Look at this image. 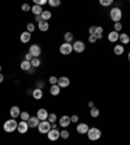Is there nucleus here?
I'll use <instances>...</instances> for the list:
<instances>
[{
  "label": "nucleus",
  "instance_id": "f257e3e1",
  "mask_svg": "<svg viewBox=\"0 0 130 145\" xmlns=\"http://www.w3.org/2000/svg\"><path fill=\"white\" fill-rule=\"evenodd\" d=\"M17 126H18V123L16 122V119L11 118V119H8V121L4 122L3 128H4V131H5V132L12 133V132H15V131L17 130Z\"/></svg>",
  "mask_w": 130,
  "mask_h": 145
},
{
  "label": "nucleus",
  "instance_id": "f03ea898",
  "mask_svg": "<svg viewBox=\"0 0 130 145\" xmlns=\"http://www.w3.org/2000/svg\"><path fill=\"white\" fill-rule=\"evenodd\" d=\"M109 17H111V20L115 24H117V22L121 21V18H122V10L120 8H117V7H115V8H112L109 10Z\"/></svg>",
  "mask_w": 130,
  "mask_h": 145
},
{
  "label": "nucleus",
  "instance_id": "7ed1b4c3",
  "mask_svg": "<svg viewBox=\"0 0 130 145\" xmlns=\"http://www.w3.org/2000/svg\"><path fill=\"white\" fill-rule=\"evenodd\" d=\"M87 137L91 141H96V140H99L102 137V131L99 128H96V127H91L87 132Z\"/></svg>",
  "mask_w": 130,
  "mask_h": 145
},
{
  "label": "nucleus",
  "instance_id": "20e7f679",
  "mask_svg": "<svg viewBox=\"0 0 130 145\" xmlns=\"http://www.w3.org/2000/svg\"><path fill=\"white\" fill-rule=\"evenodd\" d=\"M59 51H60V53L64 54V56H69L73 52V44L72 43H63V44L60 45Z\"/></svg>",
  "mask_w": 130,
  "mask_h": 145
},
{
  "label": "nucleus",
  "instance_id": "39448f33",
  "mask_svg": "<svg viewBox=\"0 0 130 145\" xmlns=\"http://www.w3.org/2000/svg\"><path fill=\"white\" fill-rule=\"evenodd\" d=\"M51 123H49L48 121H43L39 123V126H38V131H39L40 133H48L49 131H51Z\"/></svg>",
  "mask_w": 130,
  "mask_h": 145
},
{
  "label": "nucleus",
  "instance_id": "423d86ee",
  "mask_svg": "<svg viewBox=\"0 0 130 145\" xmlns=\"http://www.w3.org/2000/svg\"><path fill=\"white\" fill-rule=\"evenodd\" d=\"M85 49H86V45L82 40H77V42L73 43V52L82 53V52H85Z\"/></svg>",
  "mask_w": 130,
  "mask_h": 145
},
{
  "label": "nucleus",
  "instance_id": "0eeeda50",
  "mask_svg": "<svg viewBox=\"0 0 130 145\" xmlns=\"http://www.w3.org/2000/svg\"><path fill=\"white\" fill-rule=\"evenodd\" d=\"M47 137L49 141H57L60 139V131L57 128H51V131L47 133Z\"/></svg>",
  "mask_w": 130,
  "mask_h": 145
},
{
  "label": "nucleus",
  "instance_id": "6e6552de",
  "mask_svg": "<svg viewBox=\"0 0 130 145\" xmlns=\"http://www.w3.org/2000/svg\"><path fill=\"white\" fill-rule=\"evenodd\" d=\"M29 53H31L33 57H39L40 53H42V48H40L38 44H33V45H30V48H29Z\"/></svg>",
  "mask_w": 130,
  "mask_h": 145
},
{
  "label": "nucleus",
  "instance_id": "1a4fd4ad",
  "mask_svg": "<svg viewBox=\"0 0 130 145\" xmlns=\"http://www.w3.org/2000/svg\"><path fill=\"white\" fill-rule=\"evenodd\" d=\"M48 115H49V113L47 112V110H46L44 108L39 109V110L36 112V117H38V119H39L40 122L47 121V119H48Z\"/></svg>",
  "mask_w": 130,
  "mask_h": 145
},
{
  "label": "nucleus",
  "instance_id": "9d476101",
  "mask_svg": "<svg viewBox=\"0 0 130 145\" xmlns=\"http://www.w3.org/2000/svg\"><path fill=\"white\" fill-rule=\"evenodd\" d=\"M76 130H77V132L81 133V135H87L90 127H88V124H86V123H78Z\"/></svg>",
  "mask_w": 130,
  "mask_h": 145
},
{
  "label": "nucleus",
  "instance_id": "9b49d317",
  "mask_svg": "<svg viewBox=\"0 0 130 145\" xmlns=\"http://www.w3.org/2000/svg\"><path fill=\"white\" fill-rule=\"evenodd\" d=\"M70 117L69 115H63V117L59 119V124H60L63 128H67V127H69L70 126Z\"/></svg>",
  "mask_w": 130,
  "mask_h": 145
},
{
  "label": "nucleus",
  "instance_id": "f8f14e48",
  "mask_svg": "<svg viewBox=\"0 0 130 145\" xmlns=\"http://www.w3.org/2000/svg\"><path fill=\"white\" fill-rule=\"evenodd\" d=\"M57 86L60 88H67L70 86V79L68 76H61L59 78V82H57Z\"/></svg>",
  "mask_w": 130,
  "mask_h": 145
},
{
  "label": "nucleus",
  "instance_id": "ddd939ff",
  "mask_svg": "<svg viewBox=\"0 0 130 145\" xmlns=\"http://www.w3.org/2000/svg\"><path fill=\"white\" fill-rule=\"evenodd\" d=\"M17 131L21 133V135L26 133L27 131H29V124H27V122H25V121L20 122V123H18V126H17Z\"/></svg>",
  "mask_w": 130,
  "mask_h": 145
},
{
  "label": "nucleus",
  "instance_id": "4468645a",
  "mask_svg": "<svg viewBox=\"0 0 130 145\" xmlns=\"http://www.w3.org/2000/svg\"><path fill=\"white\" fill-rule=\"evenodd\" d=\"M40 121L38 119V117H30L29 118V121H27V124H29V128H38V126H39Z\"/></svg>",
  "mask_w": 130,
  "mask_h": 145
},
{
  "label": "nucleus",
  "instance_id": "2eb2a0df",
  "mask_svg": "<svg viewBox=\"0 0 130 145\" xmlns=\"http://www.w3.org/2000/svg\"><path fill=\"white\" fill-rule=\"evenodd\" d=\"M118 38H120V33H117L115 30L108 34V42H111V43H117Z\"/></svg>",
  "mask_w": 130,
  "mask_h": 145
},
{
  "label": "nucleus",
  "instance_id": "dca6fc26",
  "mask_svg": "<svg viewBox=\"0 0 130 145\" xmlns=\"http://www.w3.org/2000/svg\"><path fill=\"white\" fill-rule=\"evenodd\" d=\"M9 114H11V117H12L13 119H16V118L20 117L21 110H20V108H18V106H12V108H11V110H9Z\"/></svg>",
  "mask_w": 130,
  "mask_h": 145
},
{
  "label": "nucleus",
  "instance_id": "f3484780",
  "mask_svg": "<svg viewBox=\"0 0 130 145\" xmlns=\"http://www.w3.org/2000/svg\"><path fill=\"white\" fill-rule=\"evenodd\" d=\"M31 39V34L29 33V31H24V33L20 35V40H21L24 44H26V43H29Z\"/></svg>",
  "mask_w": 130,
  "mask_h": 145
},
{
  "label": "nucleus",
  "instance_id": "a211bd4d",
  "mask_svg": "<svg viewBox=\"0 0 130 145\" xmlns=\"http://www.w3.org/2000/svg\"><path fill=\"white\" fill-rule=\"evenodd\" d=\"M31 96L34 97V100H42L43 99V91L39 88H34V91L31 92Z\"/></svg>",
  "mask_w": 130,
  "mask_h": 145
},
{
  "label": "nucleus",
  "instance_id": "6ab92c4d",
  "mask_svg": "<svg viewBox=\"0 0 130 145\" xmlns=\"http://www.w3.org/2000/svg\"><path fill=\"white\" fill-rule=\"evenodd\" d=\"M118 42H121V44H122V45H125V44H129V43H130V36L127 35L126 33H122V34H120V38H118Z\"/></svg>",
  "mask_w": 130,
  "mask_h": 145
},
{
  "label": "nucleus",
  "instance_id": "aec40b11",
  "mask_svg": "<svg viewBox=\"0 0 130 145\" xmlns=\"http://www.w3.org/2000/svg\"><path fill=\"white\" fill-rule=\"evenodd\" d=\"M43 10H44V9L40 5H36V4H34V5L31 7V12H33L34 16H40L43 13Z\"/></svg>",
  "mask_w": 130,
  "mask_h": 145
},
{
  "label": "nucleus",
  "instance_id": "412c9836",
  "mask_svg": "<svg viewBox=\"0 0 130 145\" xmlns=\"http://www.w3.org/2000/svg\"><path fill=\"white\" fill-rule=\"evenodd\" d=\"M113 52H115L116 56H121V54L125 52L124 45H122V44H116V45H115V48H113Z\"/></svg>",
  "mask_w": 130,
  "mask_h": 145
},
{
  "label": "nucleus",
  "instance_id": "4be33fe9",
  "mask_svg": "<svg viewBox=\"0 0 130 145\" xmlns=\"http://www.w3.org/2000/svg\"><path fill=\"white\" fill-rule=\"evenodd\" d=\"M38 29H39L42 33H46V31H48V29H49V25H48V22L47 21H42V22H39L38 24Z\"/></svg>",
  "mask_w": 130,
  "mask_h": 145
},
{
  "label": "nucleus",
  "instance_id": "5701e85b",
  "mask_svg": "<svg viewBox=\"0 0 130 145\" xmlns=\"http://www.w3.org/2000/svg\"><path fill=\"white\" fill-rule=\"evenodd\" d=\"M60 89L61 88L59 87L57 84L51 86V87H49V93H51L52 96H59V95H60Z\"/></svg>",
  "mask_w": 130,
  "mask_h": 145
},
{
  "label": "nucleus",
  "instance_id": "b1692460",
  "mask_svg": "<svg viewBox=\"0 0 130 145\" xmlns=\"http://www.w3.org/2000/svg\"><path fill=\"white\" fill-rule=\"evenodd\" d=\"M20 67H21V70H24V71H29V70L31 69V63H30V61L24 60L21 63H20Z\"/></svg>",
  "mask_w": 130,
  "mask_h": 145
},
{
  "label": "nucleus",
  "instance_id": "393cba45",
  "mask_svg": "<svg viewBox=\"0 0 130 145\" xmlns=\"http://www.w3.org/2000/svg\"><path fill=\"white\" fill-rule=\"evenodd\" d=\"M40 17H42V20L43 21H48L49 18L52 17V13H51V10H43V13L40 14Z\"/></svg>",
  "mask_w": 130,
  "mask_h": 145
},
{
  "label": "nucleus",
  "instance_id": "a878e982",
  "mask_svg": "<svg viewBox=\"0 0 130 145\" xmlns=\"http://www.w3.org/2000/svg\"><path fill=\"white\" fill-rule=\"evenodd\" d=\"M73 34L70 33V31H68V33H65L64 34V43H70V42H73Z\"/></svg>",
  "mask_w": 130,
  "mask_h": 145
},
{
  "label": "nucleus",
  "instance_id": "bb28decb",
  "mask_svg": "<svg viewBox=\"0 0 130 145\" xmlns=\"http://www.w3.org/2000/svg\"><path fill=\"white\" fill-rule=\"evenodd\" d=\"M30 63H31V67H34V69H35V67H39L40 66L42 61L39 60V57H34L33 60L30 61Z\"/></svg>",
  "mask_w": 130,
  "mask_h": 145
},
{
  "label": "nucleus",
  "instance_id": "cd10ccee",
  "mask_svg": "<svg viewBox=\"0 0 130 145\" xmlns=\"http://www.w3.org/2000/svg\"><path fill=\"white\" fill-rule=\"evenodd\" d=\"M47 121H48L51 124L56 123V121H57V115L55 114V113H49V115H48V119H47Z\"/></svg>",
  "mask_w": 130,
  "mask_h": 145
},
{
  "label": "nucleus",
  "instance_id": "c85d7f7f",
  "mask_svg": "<svg viewBox=\"0 0 130 145\" xmlns=\"http://www.w3.org/2000/svg\"><path fill=\"white\" fill-rule=\"evenodd\" d=\"M90 115H91L92 118H98V117L100 115V110H99L98 108H92V109L90 110Z\"/></svg>",
  "mask_w": 130,
  "mask_h": 145
},
{
  "label": "nucleus",
  "instance_id": "c756f323",
  "mask_svg": "<svg viewBox=\"0 0 130 145\" xmlns=\"http://www.w3.org/2000/svg\"><path fill=\"white\" fill-rule=\"evenodd\" d=\"M31 115L29 114L27 112H21V114H20V118H21V121H25V122H27L29 121V118H30Z\"/></svg>",
  "mask_w": 130,
  "mask_h": 145
},
{
  "label": "nucleus",
  "instance_id": "7c9ffc66",
  "mask_svg": "<svg viewBox=\"0 0 130 145\" xmlns=\"http://www.w3.org/2000/svg\"><path fill=\"white\" fill-rule=\"evenodd\" d=\"M48 4L52 7V8H56V7H59L61 4L60 0H48Z\"/></svg>",
  "mask_w": 130,
  "mask_h": 145
},
{
  "label": "nucleus",
  "instance_id": "2f4dec72",
  "mask_svg": "<svg viewBox=\"0 0 130 145\" xmlns=\"http://www.w3.org/2000/svg\"><path fill=\"white\" fill-rule=\"evenodd\" d=\"M69 135H70L69 131L65 130V128H64L63 131H60V137H61V139H68V137H69Z\"/></svg>",
  "mask_w": 130,
  "mask_h": 145
},
{
  "label": "nucleus",
  "instance_id": "473e14b6",
  "mask_svg": "<svg viewBox=\"0 0 130 145\" xmlns=\"http://www.w3.org/2000/svg\"><path fill=\"white\" fill-rule=\"evenodd\" d=\"M48 82H49V84H51V86H55V84H57L59 78H57V76H55V75H52V76H49Z\"/></svg>",
  "mask_w": 130,
  "mask_h": 145
},
{
  "label": "nucleus",
  "instance_id": "72a5a7b5",
  "mask_svg": "<svg viewBox=\"0 0 130 145\" xmlns=\"http://www.w3.org/2000/svg\"><path fill=\"white\" fill-rule=\"evenodd\" d=\"M26 29H27V31H29V33H34V31H35V25L33 24V22H30V24H27V26H26Z\"/></svg>",
  "mask_w": 130,
  "mask_h": 145
},
{
  "label": "nucleus",
  "instance_id": "f704fd0d",
  "mask_svg": "<svg viewBox=\"0 0 130 145\" xmlns=\"http://www.w3.org/2000/svg\"><path fill=\"white\" fill-rule=\"evenodd\" d=\"M113 4V0H100V5L103 7H109Z\"/></svg>",
  "mask_w": 130,
  "mask_h": 145
},
{
  "label": "nucleus",
  "instance_id": "c9c22d12",
  "mask_svg": "<svg viewBox=\"0 0 130 145\" xmlns=\"http://www.w3.org/2000/svg\"><path fill=\"white\" fill-rule=\"evenodd\" d=\"M48 3L47 0H34V4H36V5H46V4Z\"/></svg>",
  "mask_w": 130,
  "mask_h": 145
},
{
  "label": "nucleus",
  "instance_id": "e433bc0d",
  "mask_svg": "<svg viewBox=\"0 0 130 145\" xmlns=\"http://www.w3.org/2000/svg\"><path fill=\"white\" fill-rule=\"evenodd\" d=\"M78 121H79V117L77 114H73L72 117H70V122H72V123H78Z\"/></svg>",
  "mask_w": 130,
  "mask_h": 145
},
{
  "label": "nucleus",
  "instance_id": "4c0bfd02",
  "mask_svg": "<svg viewBox=\"0 0 130 145\" xmlns=\"http://www.w3.org/2000/svg\"><path fill=\"white\" fill-rule=\"evenodd\" d=\"M113 29H115V31H121L122 30V25L120 24V22H117V24H115V26H113Z\"/></svg>",
  "mask_w": 130,
  "mask_h": 145
},
{
  "label": "nucleus",
  "instance_id": "58836bf2",
  "mask_svg": "<svg viewBox=\"0 0 130 145\" xmlns=\"http://www.w3.org/2000/svg\"><path fill=\"white\" fill-rule=\"evenodd\" d=\"M21 9L24 10V12H29V10H31V7L29 5V4H22Z\"/></svg>",
  "mask_w": 130,
  "mask_h": 145
},
{
  "label": "nucleus",
  "instance_id": "ea45409f",
  "mask_svg": "<svg viewBox=\"0 0 130 145\" xmlns=\"http://www.w3.org/2000/svg\"><path fill=\"white\" fill-rule=\"evenodd\" d=\"M99 34H103V27H102V26H96V27H95V35H99Z\"/></svg>",
  "mask_w": 130,
  "mask_h": 145
},
{
  "label": "nucleus",
  "instance_id": "a19ab883",
  "mask_svg": "<svg viewBox=\"0 0 130 145\" xmlns=\"http://www.w3.org/2000/svg\"><path fill=\"white\" fill-rule=\"evenodd\" d=\"M88 42H90L91 44L96 43V36H95V35H90V36H88Z\"/></svg>",
  "mask_w": 130,
  "mask_h": 145
},
{
  "label": "nucleus",
  "instance_id": "79ce46f5",
  "mask_svg": "<svg viewBox=\"0 0 130 145\" xmlns=\"http://www.w3.org/2000/svg\"><path fill=\"white\" fill-rule=\"evenodd\" d=\"M33 58H34V57L31 56V53H29V52H27V53L25 54V60H26V61H31Z\"/></svg>",
  "mask_w": 130,
  "mask_h": 145
},
{
  "label": "nucleus",
  "instance_id": "37998d69",
  "mask_svg": "<svg viewBox=\"0 0 130 145\" xmlns=\"http://www.w3.org/2000/svg\"><path fill=\"white\" fill-rule=\"evenodd\" d=\"M95 27L96 26H91L90 29H88V34H90V35H95Z\"/></svg>",
  "mask_w": 130,
  "mask_h": 145
},
{
  "label": "nucleus",
  "instance_id": "c03bdc74",
  "mask_svg": "<svg viewBox=\"0 0 130 145\" xmlns=\"http://www.w3.org/2000/svg\"><path fill=\"white\" fill-rule=\"evenodd\" d=\"M43 86H44V83H43L42 80H39L38 83H36V88H39V89H42L43 88Z\"/></svg>",
  "mask_w": 130,
  "mask_h": 145
},
{
  "label": "nucleus",
  "instance_id": "a18cd8bd",
  "mask_svg": "<svg viewBox=\"0 0 130 145\" xmlns=\"http://www.w3.org/2000/svg\"><path fill=\"white\" fill-rule=\"evenodd\" d=\"M35 21L39 24V22H42L43 20H42V17H40V16H35Z\"/></svg>",
  "mask_w": 130,
  "mask_h": 145
},
{
  "label": "nucleus",
  "instance_id": "49530a36",
  "mask_svg": "<svg viewBox=\"0 0 130 145\" xmlns=\"http://www.w3.org/2000/svg\"><path fill=\"white\" fill-rule=\"evenodd\" d=\"M4 79H5V78H4L3 72H0V83H3V82H4Z\"/></svg>",
  "mask_w": 130,
  "mask_h": 145
},
{
  "label": "nucleus",
  "instance_id": "de8ad7c7",
  "mask_svg": "<svg viewBox=\"0 0 130 145\" xmlns=\"http://www.w3.org/2000/svg\"><path fill=\"white\" fill-rule=\"evenodd\" d=\"M87 105H88V106H90V108H91V109H92V108H95V104H94V103H92V101H90V103H88V104H87Z\"/></svg>",
  "mask_w": 130,
  "mask_h": 145
},
{
  "label": "nucleus",
  "instance_id": "09e8293b",
  "mask_svg": "<svg viewBox=\"0 0 130 145\" xmlns=\"http://www.w3.org/2000/svg\"><path fill=\"white\" fill-rule=\"evenodd\" d=\"M95 36H96V40H100L103 38V34H99V35H95Z\"/></svg>",
  "mask_w": 130,
  "mask_h": 145
},
{
  "label": "nucleus",
  "instance_id": "8fccbe9b",
  "mask_svg": "<svg viewBox=\"0 0 130 145\" xmlns=\"http://www.w3.org/2000/svg\"><path fill=\"white\" fill-rule=\"evenodd\" d=\"M27 72H29V74H33V72H34V67H31V69L29 70V71H27Z\"/></svg>",
  "mask_w": 130,
  "mask_h": 145
},
{
  "label": "nucleus",
  "instance_id": "3c124183",
  "mask_svg": "<svg viewBox=\"0 0 130 145\" xmlns=\"http://www.w3.org/2000/svg\"><path fill=\"white\" fill-rule=\"evenodd\" d=\"M127 60H129V62H130V52H129V54H127Z\"/></svg>",
  "mask_w": 130,
  "mask_h": 145
},
{
  "label": "nucleus",
  "instance_id": "603ef678",
  "mask_svg": "<svg viewBox=\"0 0 130 145\" xmlns=\"http://www.w3.org/2000/svg\"><path fill=\"white\" fill-rule=\"evenodd\" d=\"M0 72H1V65H0Z\"/></svg>",
  "mask_w": 130,
  "mask_h": 145
}]
</instances>
